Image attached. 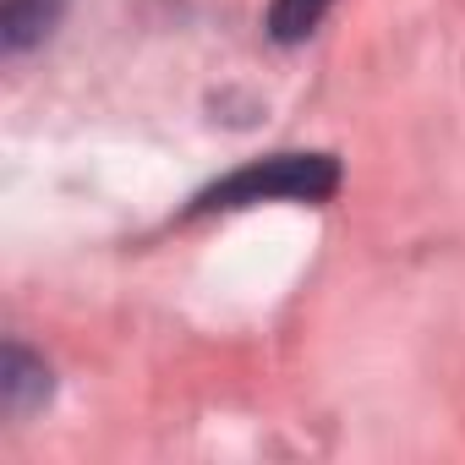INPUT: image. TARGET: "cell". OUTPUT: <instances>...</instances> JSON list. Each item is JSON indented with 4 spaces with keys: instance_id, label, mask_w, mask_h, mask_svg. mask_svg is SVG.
Wrapping results in <instances>:
<instances>
[{
    "instance_id": "2",
    "label": "cell",
    "mask_w": 465,
    "mask_h": 465,
    "mask_svg": "<svg viewBox=\"0 0 465 465\" xmlns=\"http://www.w3.org/2000/svg\"><path fill=\"white\" fill-rule=\"evenodd\" d=\"M61 6L66 0H0V45H6V55L45 45L50 28L61 23Z\"/></svg>"
},
{
    "instance_id": "3",
    "label": "cell",
    "mask_w": 465,
    "mask_h": 465,
    "mask_svg": "<svg viewBox=\"0 0 465 465\" xmlns=\"http://www.w3.org/2000/svg\"><path fill=\"white\" fill-rule=\"evenodd\" d=\"M0 389H6V416H28L50 394V372L23 345H6V372H0Z\"/></svg>"
},
{
    "instance_id": "1",
    "label": "cell",
    "mask_w": 465,
    "mask_h": 465,
    "mask_svg": "<svg viewBox=\"0 0 465 465\" xmlns=\"http://www.w3.org/2000/svg\"><path fill=\"white\" fill-rule=\"evenodd\" d=\"M334 186H340V164L329 153H269L213 181L192 208L213 213V208H258V203H323L334 197Z\"/></svg>"
},
{
    "instance_id": "4",
    "label": "cell",
    "mask_w": 465,
    "mask_h": 465,
    "mask_svg": "<svg viewBox=\"0 0 465 465\" xmlns=\"http://www.w3.org/2000/svg\"><path fill=\"white\" fill-rule=\"evenodd\" d=\"M329 6H334V0H274V6H269V34L280 45H302L323 23Z\"/></svg>"
}]
</instances>
